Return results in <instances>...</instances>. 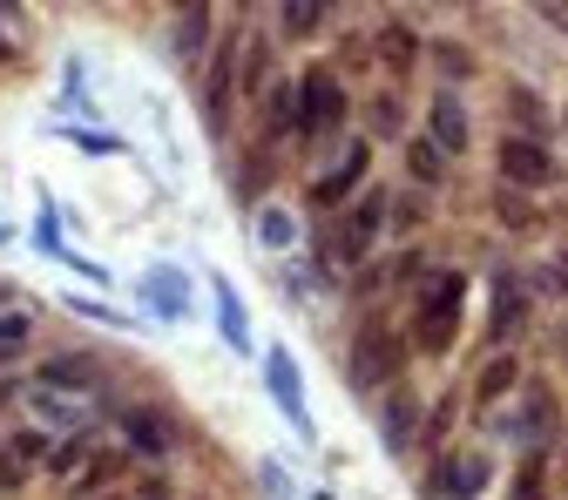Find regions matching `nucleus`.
<instances>
[{
    "instance_id": "1",
    "label": "nucleus",
    "mask_w": 568,
    "mask_h": 500,
    "mask_svg": "<svg viewBox=\"0 0 568 500\" xmlns=\"http://www.w3.org/2000/svg\"><path fill=\"white\" fill-rule=\"evenodd\" d=\"M399 359H406V345L393 338V325L386 318H366L359 331H352V386H359V392H373V386H399Z\"/></svg>"
},
{
    "instance_id": "2",
    "label": "nucleus",
    "mask_w": 568,
    "mask_h": 500,
    "mask_svg": "<svg viewBox=\"0 0 568 500\" xmlns=\"http://www.w3.org/2000/svg\"><path fill=\"white\" fill-rule=\"evenodd\" d=\"M460 277L454 271H434L419 284V351H447L454 331H460Z\"/></svg>"
},
{
    "instance_id": "3",
    "label": "nucleus",
    "mask_w": 568,
    "mask_h": 500,
    "mask_svg": "<svg viewBox=\"0 0 568 500\" xmlns=\"http://www.w3.org/2000/svg\"><path fill=\"white\" fill-rule=\"evenodd\" d=\"M494 163H501V183H508V190H541V183L555 176V156L541 150L535 135H501Z\"/></svg>"
},
{
    "instance_id": "4",
    "label": "nucleus",
    "mask_w": 568,
    "mask_h": 500,
    "mask_svg": "<svg viewBox=\"0 0 568 500\" xmlns=\"http://www.w3.org/2000/svg\"><path fill=\"white\" fill-rule=\"evenodd\" d=\"M338 115H345V89H338V75L312 68V75L298 82V129H305V135H325V129H338Z\"/></svg>"
},
{
    "instance_id": "5",
    "label": "nucleus",
    "mask_w": 568,
    "mask_h": 500,
    "mask_svg": "<svg viewBox=\"0 0 568 500\" xmlns=\"http://www.w3.org/2000/svg\"><path fill=\"white\" fill-rule=\"evenodd\" d=\"M386 203H393V196H379V190H373V196H359V203L345 210V224H338V257H345V264H359V257H366V251L379 244Z\"/></svg>"
},
{
    "instance_id": "6",
    "label": "nucleus",
    "mask_w": 568,
    "mask_h": 500,
    "mask_svg": "<svg viewBox=\"0 0 568 500\" xmlns=\"http://www.w3.org/2000/svg\"><path fill=\"white\" fill-rule=\"evenodd\" d=\"M264 379H271L277 406L292 412V426H298V433H312V412H305V386H298V366H292V351H271V359H264Z\"/></svg>"
},
{
    "instance_id": "7",
    "label": "nucleus",
    "mask_w": 568,
    "mask_h": 500,
    "mask_svg": "<svg viewBox=\"0 0 568 500\" xmlns=\"http://www.w3.org/2000/svg\"><path fill=\"white\" fill-rule=\"evenodd\" d=\"M434 150H447V156L467 150V109H460V95H434Z\"/></svg>"
},
{
    "instance_id": "8",
    "label": "nucleus",
    "mask_w": 568,
    "mask_h": 500,
    "mask_svg": "<svg viewBox=\"0 0 568 500\" xmlns=\"http://www.w3.org/2000/svg\"><path fill=\"white\" fill-rule=\"evenodd\" d=\"M359 176H366V150H345V163H338L332 176H318V183H312V203H318V210H338V196L359 183Z\"/></svg>"
},
{
    "instance_id": "9",
    "label": "nucleus",
    "mask_w": 568,
    "mask_h": 500,
    "mask_svg": "<svg viewBox=\"0 0 568 500\" xmlns=\"http://www.w3.org/2000/svg\"><path fill=\"white\" fill-rule=\"evenodd\" d=\"M28 406L48 419V426H89V406L75 399V392H54V386H34L28 392Z\"/></svg>"
},
{
    "instance_id": "10",
    "label": "nucleus",
    "mask_w": 568,
    "mask_h": 500,
    "mask_svg": "<svg viewBox=\"0 0 568 500\" xmlns=\"http://www.w3.org/2000/svg\"><path fill=\"white\" fill-rule=\"evenodd\" d=\"M210 21H217L210 8H183V14H176V34H170L176 61H196V54H203V34H210Z\"/></svg>"
},
{
    "instance_id": "11",
    "label": "nucleus",
    "mask_w": 568,
    "mask_h": 500,
    "mask_svg": "<svg viewBox=\"0 0 568 500\" xmlns=\"http://www.w3.org/2000/svg\"><path fill=\"white\" fill-rule=\"evenodd\" d=\"M379 440H386V447H406V440H413V392H406V386H393V399H386V412H379Z\"/></svg>"
},
{
    "instance_id": "12",
    "label": "nucleus",
    "mask_w": 568,
    "mask_h": 500,
    "mask_svg": "<svg viewBox=\"0 0 568 500\" xmlns=\"http://www.w3.org/2000/svg\"><path fill=\"white\" fill-rule=\"evenodd\" d=\"M41 386H75V392H89L95 386V359H82V351H61V359H48V379Z\"/></svg>"
},
{
    "instance_id": "13",
    "label": "nucleus",
    "mask_w": 568,
    "mask_h": 500,
    "mask_svg": "<svg viewBox=\"0 0 568 500\" xmlns=\"http://www.w3.org/2000/svg\"><path fill=\"white\" fill-rule=\"evenodd\" d=\"M224 102H231V48L210 61V82H203V115H210V129H224Z\"/></svg>"
},
{
    "instance_id": "14",
    "label": "nucleus",
    "mask_w": 568,
    "mask_h": 500,
    "mask_svg": "<svg viewBox=\"0 0 568 500\" xmlns=\"http://www.w3.org/2000/svg\"><path fill=\"white\" fill-rule=\"evenodd\" d=\"M217 325L231 345H251V325H244V298L231 292V284H217Z\"/></svg>"
},
{
    "instance_id": "15",
    "label": "nucleus",
    "mask_w": 568,
    "mask_h": 500,
    "mask_svg": "<svg viewBox=\"0 0 568 500\" xmlns=\"http://www.w3.org/2000/svg\"><path fill=\"white\" fill-rule=\"evenodd\" d=\"M508 386H515V359H508V351H501V359H494V366L480 373V392H474V399H480V406H494V399H501Z\"/></svg>"
},
{
    "instance_id": "16",
    "label": "nucleus",
    "mask_w": 568,
    "mask_h": 500,
    "mask_svg": "<svg viewBox=\"0 0 568 500\" xmlns=\"http://www.w3.org/2000/svg\"><path fill=\"white\" fill-rule=\"evenodd\" d=\"M413 41H419V34H413V28H406V21H393V28H386V34H379V54H386V61H393V68H406V61H413V54H419V48H413Z\"/></svg>"
},
{
    "instance_id": "17",
    "label": "nucleus",
    "mask_w": 568,
    "mask_h": 500,
    "mask_svg": "<svg viewBox=\"0 0 568 500\" xmlns=\"http://www.w3.org/2000/svg\"><path fill=\"white\" fill-rule=\"evenodd\" d=\"M494 210H501V224H508V231H535V224H541L521 190H501V203H494Z\"/></svg>"
},
{
    "instance_id": "18",
    "label": "nucleus",
    "mask_w": 568,
    "mask_h": 500,
    "mask_svg": "<svg viewBox=\"0 0 568 500\" xmlns=\"http://www.w3.org/2000/svg\"><path fill=\"white\" fill-rule=\"evenodd\" d=\"M447 473H454V480H447V487H454V493H460V500H467V493H480V487H487V460H474V453H467V460H454V467H447Z\"/></svg>"
},
{
    "instance_id": "19",
    "label": "nucleus",
    "mask_w": 568,
    "mask_h": 500,
    "mask_svg": "<svg viewBox=\"0 0 568 500\" xmlns=\"http://www.w3.org/2000/svg\"><path fill=\"white\" fill-rule=\"evenodd\" d=\"M406 163H413L419 183H440V176H447V156L434 150V142H413V156H406Z\"/></svg>"
},
{
    "instance_id": "20",
    "label": "nucleus",
    "mask_w": 568,
    "mask_h": 500,
    "mask_svg": "<svg viewBox=\"0 0 568 500\" xmlns=\"http://www.w3.org/2000/svg\"><path fill=\"white\" fill-rule=\"evenodd\" d=\"M521 312H528L521 292H494V338H508V331L521 325Z\"/></svg>"
},
{
    "instance_id": "21",
    "label": "nucleus",
    "mask_w": 568,
    "mask_h": 500,
    "mask_svg": "<svg viewBox=\"0 0 568 500\" xmlns=\"http://www.w3.org/2000/svg\"><path fill=\"white\" fill-rule=\"evenodd\" d=\"M508 115H515L521 129H541V122H548V109L535 102V89H508Z\"/></svg>"
},
{
    "instance_id": "22",
    "label": "nucleus",
    "mask_w": 568,
    "mask_h": 500,
    "mask_svg": "<svg viewBox=\"0 0 568 500\" xmlns=\"http://www.w3.org/2000/svg\"><path fill=\"white\" fill-rule=\"evenodd\" d=\"M150 298L163 305V318H183V277L170 284V271H156V277H150Z\"/></svg>"
},
{
    "instance_id": "23",
    "label": "nucleus",
    "mask_w": 568,
    "mask_h": 500,
    "mask_svg": "<svg viewBox=\"0 0 568 500\" xmlns=\"http://www.w3.org/2000/svg\"><path fill=\"white\" fill-rule=\"evenodd\" d=\"M129 440H135L142 453H163V426H156V412H135V419H129Z\"/></svg>"
},
{
    "instance_id": "24",
    "label": "nucleus",
    "mask_w": 568,
    "mask_h": 500,
    "mask_svg": "<svg viewBox=\"0 0 568 500\" xmlns=\"http://www.w3.org/2000/svg\"><path fill=\"white\" fill-rule=\"evenodd\" d=\"M277 28H284V34H318V28H325V8H284Z\"/></svg>"
},
{
    "instance_id": "25",
    "label": "nucleus",
    "mask_w": 568,
    "mask_h": 500,
    "mask_svg": "<svg viewBox=\"0 0 568 500\" xmlns=\"http://www.w3.org/2000/svg\"><path fill=\"white\" fill-rule=\"evenodd\" d=\"M21 345H28V318L8 312V318H0V359H8V351H21Z\"/></svg>"
},
{
    "instance_id": "26",
    "label": "nucleus",
    "mask_w": 568,
    "mask_h": 500,
    "mask_svg": "<svg viewBox=\"0 0 568 500\" xmlns=\"http://www.w3.org/2000/svg\"><path fill=\"white\" fill-rule=\"evenodd\" d=\"M434 61L447 68V75H474V54H467V48H447V41H440V48H434Z\"/></svg>"
},
{
    "instance_id": "27",
    "label": "nucleus",
    "mask_w": 568,
    "mask_h": 500,
    "mask_svg": "<svg viewBox=\"0 0 568 500\" xmlns=\"http://www.w3.org/2000/svg\"><path fill=\"white\" fill-rule=\"evenodd\" d=\"M264 244H292V217H284V210H264Z\"/></svg>"
},
{
    "instance_id": "28",
    "label": "nucleus",
    "mask_w": 568,
    "mask_h": 500,
    "mask_svg": "<svg viewBox=\"0 0 568 500\" xmlns=\"http://www.w3.org/2000/svg\"><path fill=\"white\" fill-rule=\"evenodd\" d=\"M82 460H89V440H75V447H61V453H54V473L68 480V467H82Z\"/></svg>"
},
{
    "instance_id": "29",
    "label": "nucleus",
    "mask_w": 568,
    "mask_h": 500,
    "mask_svg": "<svg viewBox=\"0 0 568 500\" xmlns=\"http://www.w3.org/2000/svg\"><path fill=\"white\" fill-rule=\"evenodd\" d=\"M561 129H568V109H561Z\"/></svg>"
},
{
    "instance_id": "30",
    "label": "nucleus",
    "mask_w": 568,
    "mask_h": 500,
    "mask_svg": "<svg viewBox=\"0 0 568 500\" xmlns=\"http://www.w3.org/2000/svg\"><path fill=\"white\" fill-rule=\"evenodd\" d=\"M0 54H8V41H0Z\"/></svg>"
}]
</instances>
